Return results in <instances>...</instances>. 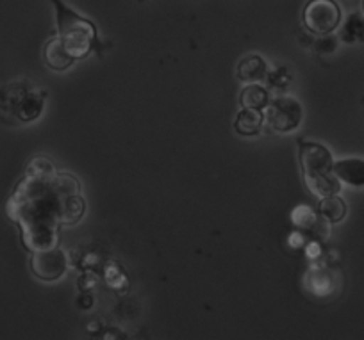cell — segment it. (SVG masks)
<instances>
[{"label":"cell","instance_id":"obj_17","mask_svg":"<svg viewBox=\"0 0 364 340\" xmlns=\"http://www.w3.org/2000/svg\"><path fill=\"white\" fill-rule=\"evenodd\" d=\"M264 80H266V84H268L269 89L284 91V89H288V86L291 84L293 77H291V73H289L288 68H284V66H279V68H275L273 72L266 73Z\"/></svg>","mask_w":364,"mask_h":340},{"label":"cell","instance_id":"obj_10","mask_svg":"<svg viewBox=\"0 0 364 340\" xmlns=\"http://www.w3.org/2000/svg\"><path fill=\"white\" fill-rule=\"evenodd\" d=\"M266 73H268V65L257 54H250L243 57L236 68L237 79L245 84L261 82V80L266 79Z\"/></svg>","mask_w":364,"mask_h":340},{"label":"cell","instance_id":"obj_12","mask_svg":"<svg viewBox=\"0 0 364 340\" xmlns=\"http://www.w3.org/2000/svg\"><path fill=\"white\" fill-rule=\"evenodd\" d=\"M262 124H264V114L259 109H248L243 107V111L237 112L236 121H234V128L240 136H257L261 132Z\"/></svg>","mask_w":364,"mask_h":340},{"label":"cell","instance_id":"obj_9","mask_svg":"<svg viewBox=\"0 0 364 340\" xmlns=\"http://www.w3.org/2000/svg\"><path fill=\"white\" fill-rule=\"evenodd\" d=\"M332 173L339 178L341 184L350 185V187H364V160L363 159L334 160Z\"/></svg>","mask_w":364,"mask_h":340},{"label":"cell","instance_id":"obj_1","mask_svg":"<svg viewBox=\"0 0 364 340\" xmlns=\"http://www.w3.org/2000/svg\"><path fill=\"white\" fill-rule=\"evenodd\" d=\"M9 219L20 229V239L29 253L58 244L61 226H73L86 212L80 184L65 171L31 173L16 184L6 205Z\"/></svg>","mask_w":364,"mask_h":340},{"label":"cell","instance_id":"obj_22","mask_svg":"<svg viewBox=\"0 0 364 340\" xmlns=\"http://www.w3.org/2000/svg\"><path fill=\"white\" fill-rule=\"evenodd\" d=\"M363 9H364V0H363Z\"/></svg>","mask_w":364,"mask_h":340},{"label":"cell","instance_id":"obj_2","mask_svg":"<svg viewBox=\"0 0 364 340\" xmlns=\"http://www.w3.org/2000/svg\"><path fill=\"white\" fill-rule=\"evenodd\" d=\"M55 9L58 38L70 57L75 61L86 59L93 50L102 57V48H109L111 43H102L99 31L87 18L73 11L65 0H50Z\"/></svg>","mask_w":364,"mask_h":340},{"label":"cell","instance_id":"obj_7","mask_svg":"<svg viewBox=\"0 0 364 340\" xmlns=\"http://www.w3.org/2000/svg\"><path fill=\"white\" fill-rule=\"evenodd\" d=\"M291 221L296 226V230L306 234V237H311L314 241H323L328 237V221L321 217L313 207L299 205L293 209Z\"/></svg>","mask_w":364,"mask_h":340},{"label":"cell","instance_id":"obj_20","mask_svg":"<svg viewBox=\"0 0 364 340\" xmlns=\"http://www.w3.org/2000/svg\"><path fill=\"white\" fill-rule=\"evenodd\" d=\"M288 243H289V246H291V248H302V246H306V243H307L306 234L300 232V230H295V232H293L291 236L288 237Z\"/></svg>","mask_w":364,"mask_h":340},{"label":"cell","instance_id":"obj_16","mask_svg":"<svg viewBox=\"0 0 364 340\" xmlns=\"http://www.w3.org/2000/svg\"><path fill=\"white\" fill-rule=\"evenodd\" d=\"M339 40L346 45H355L359 41H364V18L359 13H352L343 23Z\"/></svg>","mask_w":364,"mask_h":340},{"label":"cell","instance_id":"obj_5","mask_svg":"<svg viewBox=\"0 0 364 340\" xmlns=\"http://www.w3.org/2000/svg\"><path fill=\"white\" fill-rule=\"evenodd\" d=\"M302 22L309 33L332 34L341 23V8L336 0H309L304 6Z\"/></svg>","mask_w":364,"mask_h":340},{"label":"cell","instance_id":"obj_18","mask_svg":"<svg viewBox=\"0 0 364 340\" xmlns=\"http://www.w3.org/2000/svg\"><path fill=\"white\" fill-rule=\"evenodd\" d=\"M313 45L318 54H331L338 48V38H334L332 34H323L316 41H313Z\"/></svg>","mask_w":364,"mask_h":340},{"label":"cell","instance_id":"obj_14","mask_svg":"<svg viewBox=\"0 0 364 340\" xmlns=\"http://www.w3.org/2000/svg\"><path fill=\"white\" fill-rule=\"evenodd\" d=\"M269 93L264 86H261L259 82H252L247 84L243 87L240 94V102L243 107L248 109H259V111H264L266 105L269 104Z\"/></svg>","mask_w":364,"mask_h":340},{"label":"cell","instance_id":"obj_15","mask_svg":"<svg viewBox=\"0 0 364 340\" xmlns=\"http://www.w3.org/2000/svg\"><path fill=\"white\" fill-rule=\"evenodd\" d=\"M306 282L307 289L313 294H316V296H327V294H331L332 289H334V282H332L331 275H328L325 269L320 268L309 269Z\"/></svg>","mask_w":364,"mask_h":340},{"label":"cell","instance_id":"obj_21","mask_svg":"<svg viewBox=\"0 0 364 340\" xmlns=\"http://www.w3.org/2000/svg\"><path fill=\"white\" fill-rule=\"evenodd\" d=\"M79 307H82V308H91L93 307V296H91V294H82V296L79 297Z\"/></svg>","mask_w":364,"mask_h":340},{"label":"cell","instance_id":"obj_8","mask_svg":"<svg viewBox=\"0 0 364 340\" xmlns=\"http://www.w3.org/2000/svg\"><path fill=\"white\" fill-rule=\"evenodd\" d=\"M45 107V93L38 89H27L26 93L20 97V100L16 102V105L13 107V114L16 116V120L22 121V124H31V121L38 120L41 116Z\"/></svg>","mask_w":364,"mask_h":340},{"label":"cell","instance_id":"obj_4","mask_svg":"<svg viewBox=\"0 0 364 340\" xmlns=\"http://www.w3.org/2000/svg\"><path fill=\"white\" fill-rule=\"evenodd\" d=\"M262 114H264L262 127L273 134H288V132L296 131L304 120L302 104L288 94H279L272 98Z\"/></svg>","mask_w":364,"mask_h":340},{"label":"cell","instance_id":"obj_6","mask_svg":"<svg viewBox=\"0 0 364 340\" xmlns=\"http://www.w3.org/2000/svg\"><path fill=\"white\" fill-rule=\"evenodd\" d=\"M68 269V257L59 244L31 253V271L43 282H58Z\"/></svg>","mask_w":364,"mask_h":340},{"label":"cell","instance_id":"obj_13","mask_svg":"<svg viewBox=\"0 0 364 340\" xmlns=\"http://www.w3.org/2000/svg\"><path fill=\"white\" fill-rule=\"evenodd\" d=\"M318 214L328 221V223H341L346 216V203L339 194H331L320 198L318 203Z\"/></svg>","mask_w":364,"mask_h":340},{"label":"cell","instance_id":"obj_3","mask_svg":"<svg viewBox=\"0 0 364 340\" xmlns=\"http://www.w3.org/2000/svg\"><path fill=\"white\" fill-rule=\"evenodd\" d=\"M299 159L304 182L314 196L323 198V196L339 194L341 182L332 173L334 159L327 146L316 141L299 139Z\"/></svg>","mask_w":364,"mask_h":340},{"label":"cell","instance_id":"obj_11","mask_svg":"<svg viewBox=\"0 0 364 340\" xmlns=\"http://www.w3.org/2000/svg\"><path fill=\"white\" fill-rule=\"evenodd\" d=\"M43 59L48 68L55 70V72H65V70H68L75 62V59L70 57L68 52L65 50L58 36L47 41L43 48Z\"/></svg>","mask_w":364,"mask_h":340},{"label":"cell","instance_id":"obj_23","mask_svg":"<svg viewBox=\"0 0 364 340\" xmlns=\"http://www.w3.org/2000/svg\"><path fill=\"white\" fill-rule=\"evenodd\" d=\"M139 2H141V0H139Z\"/></svg>","mask_w":364,"mask_h":340},{"label":"cell","instance_id":"obj_19","mask_svg":"<svg viewBox=\"0 0 364 340\" xmlns=\"http://www.w3.org/2000/svg\"><path fill=\"white\" fill-rule=\"evenodd\" d=\"M106 278H107V283H109L113 289H120V287H127V278H125L124 271H122L120 268L114 271L113 269V262H109L107 264V269H106Z\"/></svg>","mask_w":364,"mask_h":340}]
</instances>
